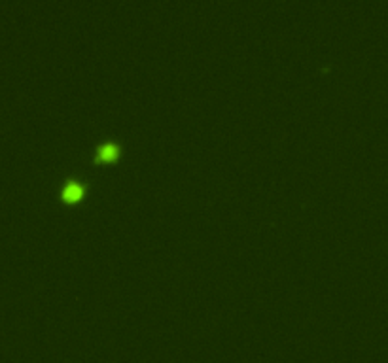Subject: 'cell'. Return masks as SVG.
Segmentation results:
<instances>
[{"label":"cell","mask_w":388,"mask_h":363,"mask_svg":"<svg viewBox=\"0 0 388 363\" xmlns=\"http://www.w3.org/2000/svg\"><path fill=\"white\" fill-rule=\"evenodd\" d=\"M119 155V144H116L114 140H106L97 148V153H95V161L97 163H108Z\"/></svg>","instance_id":"6da1fadb"},{"label":"cell","mask_w":388,"mask_h":363,"mask_svg":"<svg viewBox=\"0 0 388 363\" xmlns=\"http://www.w3.org/2000/svg\"><path fill=\"white\" fill-rule=\"evenodd\" d=\"M83 197V186L78 180H69L61 188V199L69 200V202H76L78 199Z\"/></svg>","instance_id":"7a4b0ae2"}]
</instances>
